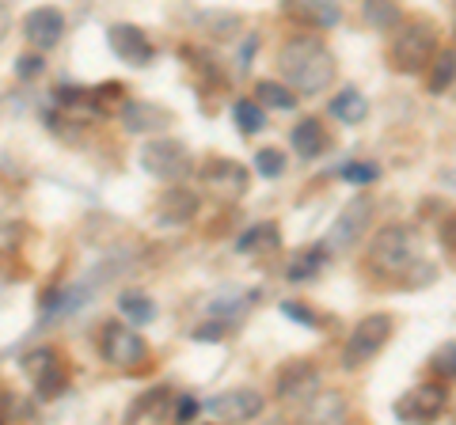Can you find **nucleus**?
I'll return each mask as SVG.
<instances>
[{
	"label": "nucleus",
	"instance_id": "obj_1",
	"mask_svg": "<svg viewBox=\"0 0 456 425\" xmlns=\"http://www.w3.org/2000/svg\"><path fill=\"white\" fill-rule=\"evenodd\" d=\"M278 68H281L285 84L297 88L301 95H320L323 88H331L335 76H338L335 53L312 35L285 38L281 50H278Z\"/></svg>",
	"mask_w": 456,
	"mask_h": 425
},
{
	"label": "nucleus",
	"instance_id": "obj_2",
	"mask_svg": "<svg viewBox=\"0 0 456 425\" xmlns=\"http://www.w3.org/2000/svg\"><path fill=\"white\" fill-rule=\"evenodd\" d=\"M437 58V31L430 20H411L395 27V38L388 46V61L395 73L415 76L422 68H430Z\"/></svg>",
	"mask_w": 456,
	"mask_h": 425
},
{
	"label": "nucleus",
	"instance_id": "obj_3",
	"mask_svg": "<svg viewBox=\"0 0 456 425\" xmlns=\"http://www.w3.org/2000/svg\"><path fill=\"white\" fill-rule=\"evenodd\" d=\"M419 254V236L411 224H384L369 244V266H377L384 274H403L411 270Z\"/></svg>",
	"mask_w": 456,
	"mask_h": 425
},
{
	"label": "nucleus",
	"instance_id": "obj_4",
	"mask_svg": "<svg viewBox=\"0 0 456 425\" xmlns=\"http://www.w3.org/2000/svg\"><path fill=\"white\" fill-rule=\"evenodd\" d=\"M137 160L152 179H160V182H179V179H187L194 172V160H191L187 145H183V140H167V137L145 140L141 152H137Z\"/></svg>",
	"mask_w": 456,
	"mask_h": 425
},
{
	"label": "nucleus",
	"instance_id": "obj_5",
	"mask_svg": "<svg viewBox=\"0 0 456 425\" xmlns=\"http://www.w3.org/2000/svg\"><path fill=\"white\" fill-rule=\"evenodd\" d=\"M392 338V316H384V311H373V316H365L354 323V331L346 338V349H342V368H362L377 357V353L388 346Z\"/></svg>",
	"mask_w": 456,
	"mask_h": 425
},
{
	"label": "nucleus",
	"instance_id": "obj_6",
	"mask_svg": "<svg viewBox=\"0 0 456 425\" xmlns=\"http://www.w3.org/2000/svg\"><path fill=\"white\" fill-rule=\"evenodd\" d=\"M99 357H103L107 365L114 368H137L141 361L149 357V346L145 338H141L137 331H130L126 323H103L99 327Z\"/></svg>",
	"mask_w": 456,
	"mask_h": 425
},
{
	"label": "nucleus",
	"instance_id": "obj_7",
	"mask_svg": "<svg viewBox=\"0 0 456 425\" xmlns=\"http://www.w3.org/2000/svg\"><path fill=\"white\" fill-rule=\"evenodd\" d=\"M373 197L369 194H358L350 205H342V212L331 221V229H327L323 236V244L327 251H350L358 239L369 232V224H373Z\"/></svg>",
	"mask_w": 456,
	"mask_h": 425
},
{
	"label": "nucleus",
	"instance_id": "obj_8",
	"mask_svg": "<svg viewBox=\"0 0 456 425\" xmlns=\"http://www.w3.org/2000/svg\"><path fill=\"white\" fill-rule=\"evenodd\" d=\"M23 373L35 384L38 399H57V395L69 391V365H65V357L57 349H35V353H27Z\"/></svg>",
	"mask_w": 456,
	"mask_h": 425
},
{
	"label": "nucleus",
	"instance_id": "obj_9",
	"mask_svg": "<svg viewBox=\"0 0 456 425\" xmlns=\"http://www.w3.org/2000/svg\"><path fill=\"white\" fill-rule=\"evenodd\" d=\"M198 179H202V187L213 190L221 197V202H236V197L248 194V167L228 160V156H209V160L198 167Z\"/></svg>",
	"mask_w": 456,
	"mask_h": 425
},
{
	"label": "nucleus",
	"instance_id": "obj_10",
	"mask_svg": "<svg viewBox=\"0 0 456 425\" xmlns=\"http://www.w3.org/2000/svg\"><path fill=\"white\" fill-rule=\"evenodd\" d=\"M445 406H449V391H445V380H441V384H419V388H411L403 399H395L392 414L399 421H434Z\"/></svg>",
	"mask_w": 456,
	"mask_h": 425
},
{
	"label": "nucleus",
	"instance_id": "obj_11",
	"mask_svg": "<svg viewBox=\"0 0 456 425\" xmlns=\"http://www.w3.org/2000/svg\"><path fill=\"white\" fill-rule=\"evenodd\" d=\"M20 31H23V38H27V46L46 53V50H53L57 42H61V35H65V12L53 8V4L31 8V12L23 16Z\"/></svg>",
	"mask_w": 456,
	"mask_h": 425
},
{
	"label": "nucleus",
	"instance_id": "obj_12",
	"mask_svg": "<svg viewBox=\"0 0 456 425\" xmlns=\"http://www.w3.org/2000/svg\"><path fill=\"white\" fill-rule=\"evenodd\" d=\"M263 395L259 391H251V388H232V391H221V395H213V399L206 403V410L217 421H255L263 414Z\"/></svg>",
	"mask_w": 456,
	"mask_h": 425
},
{
	"label": "nucleus",
	"instance_id": "obj_13",
	"mask_svg": "<svg viewBox=\"0 0 456 425\" xmlns=\"http://www.w3.org/2000/svg\"><path fill=\"white\" fill-rule=\"evenodd\" d=\"M316 391H320V373H316V365H308V361H289L285 368H278V376H274V395H278L281 403H308Z\"/></svg>",
	"mask_w": 456,
	"mask_h": 425
},
{
	"label": "nucleus",
	"instance_id": "obj_14",
	"mask_svg": "<svg viewBox=\"0 0 456 425\" xmlns=\"http://www.w3.org/2000/svg\"><path fill=\"white\" fill-rule=\"evenodd\" d=\"M107 46H110L114 58L126 61V65H149L156 58L149 35L134 23H110L107 27Z\"/></svg>",
	"mask_w": 456,
	"mask_h": 425
},
{
	"label": "nucleus",
	"instance_id": "obj_15",
	"mask_svg": "<svg viewBox=\"0 0 456 425\" xmlns=\"http://www.w3.org/2000/svg\"><path fill=\"white\" fill-rule=\"evenodd\" d=\"M198 209H202V197H198L191 187H175V182L156 197V221L167 224V229L191 224L198 217Z\"/></svg>",
	"mask_w": 456,
	"mask_h": 425
},
{
	"label": "nucleus",
	"instance_id": "obj_16",
	"mask_svg": "<svg viewBox=\"0 0 456 425\" xmlns=\"http://www.w3.org/2000/svg\"><path fill=\"white\" fill-rule=\"evenodd\" d=\"M281 16L301 23V27H316V31H331L342 20V8L335 0H281Z\"/></svg>",
	"mask_w": 456,
	"mask_h": 425
},
{
	"label": "nucleus",
	"instance_id": "obj_17",
	"mask_svg": "<svg viewBox=\"0 0 456 425\" xmlns=\"http://www.w3.org/2000/svg\"><path fill=\"white\" fill-rule=\"evenodd\" d=\"M122 125L130 133H164L171 125V110L160 103H145V99H126L122 103Z\"/></svg>",
	"mask_w": 456,
	"mask_h": 425
},
{
	"label": "nucleus",
	"instance_id": "obj_18",
	"mask_svg": "<svg viewBox=\"0 0 456 425\" xmlns=\"http://www.w3.org/2000/svg\"><path fill=\"white\" fill-rule=\"evenodd\" d=\"M327 244H316V247H305V251H293L289 262H285V281H293V285H301V281H312L320 277V270L327 266Z\"/></svg>",
	"mask_w": 456,
	"mask_h": 425
},
{
	"label": "nucleus",
	"instance_id": "obj_19",
	"mask_svg": "<svg viewBox=\"0 0 456 425\" xmlns=\"http://www.w3.org/2000/svg\"><path fill=\"white\" fill-rule=\"evenodd\" d=\"M289 145L293 152L301 156V160H316V156L327 152V133H323V125L320 118H301L293 125V133H289Z\"/></svg>",
	"mask_w": 456,
	"mask_h": 425
},
{
	"label": "nucleus",
	"instance_id": "obj_20",
	"mask_svg": "<svg viewBox=\"0 0 456 425\" xmlns=\"http://www.w3.org/2000/svg\"><path fill=\"white\" fill-rule=\"evenodd\" d=\"M171 403H175V391H171V388H152V391L141 395V399L130 403L126 418H130V421H160L171 410Z\"/></svg>",
	"mask_w": 456,
	"mask_h": 425
},
{
	"label": "nucleus",
	"instance_id": "obj_21",
	"mask_svg": "<svg viewBox=\"0 0 456 425\" xmlns=\"http://www.w3.org/2000/svg\"><path fill=\"white\" fill-rule=\"evenodd\" d=\"M278 244H281L278 221H259L236 239V251L240 254H266V251H278Z\"/></svg>",
	"mask_w": 456,
	"mask_h": 425
},
{
	"label": "nucleus",
	"instance_id": "obj_22",
	"mask_svg": "<svg viewBox=\"0 0 456 425\" xmlns=\"http://www.w3.org/2000/svg\"><path fill=\"white\" fill-rule=\"evenodd\" d=\"M331 118L346 122V125H362L369 118V99L358 92V88H342L335 99H331Z\"/></svg>",
	"mask_w": 456,
	"mask_h": 425
},
{
	"label": "nucleus",
	"instance_id": "obj_23",
	"mask_svg": "<svg viewBox=\"0 0 456 425\" xmlns=\"http://www.w3.org/2000/svg\"><path fill=\"white\" fill-rule=\"evenodd\" d=\"M362 20H365V27H373V31H395V27L403 23V12H399L395 0H365Z\"/></svg>",
	"mask_w": 456,
	"mask_h": 425
},
{
	"label": "nucleus",
	"instance_id": "obj_24",
	"mask_svg": "<svg viewBox=\"0 0 456 425\" xmlns=\"http://www.w3.org/2000/svg\"><path fill=\"white\" fill-rule=\"evenodd\" d=\"M297 95L301 92H289V84H278V80H259L255 84V99L270 110H293L297 107Z\"/></svg>",
	"mask_w": 456,
	"mask_h": 425
},
{
	"label": "nucleus",
	"instance_id": "obj_25",
	"mask_svg": "<svg viewBox=\"0 0 456 425\" xmlns=\"http://www.w3.org/2000/svg\"><path fill=\"white\" fill-rule=\"evenodd\" d=\"M118 308H122V316L130 319V323H137V327H145V323H152L156 319V304L149 301L145 293H122L118 296Z\"/></svg>",
	"mask_w": 456,
	"mask_h": 425
},
{
	"label": "nucleus",
	"instance_id": "obj_26",
	"mask_svg": "<svg viewBox=\"0 0 456 425\" xmlns=\"http://www.w3.org/2000/svg\"><path fill=\"white\" fill-rule=\"evenodd\" d=\"M232 118L240 125V133H259L263 125H266V115H263V103L259 99H236L232 103Z\"/></svg>",
	"mask_w": 456,
	"mask_h": 425
},
{
	"label": "nucleus",
	"instance_id": "obj_27",
	"mask_svg": "<svg viewBox=\"0 0 456 425\" xmlns=\"http://www.w3.org/2000/svg\"><path fill=\"white\" fill-rule=\"evenodd\" d=\"M456 84V53L452 50H441L434 65H430V92L441 95V92H449Z\"/></svg>",
	"mask_w": 456,
	"mask_h": 425
},
{
	"label": "nucleus",
	"instance_id": "obj_28",
	"mask_svg": "<svg viewBox=\"0 0 456 425\" xmlns=\"http://www.w3.org/2000/svg\"><path fill=\"white\" fill-rule=\"evenodd\" d=\"M198 23H202L209 35H217V38H232L240 31L236 12H198Z\"/></svg>",
	"mask_w": 456,
	"mask_h": 425
},
{
	"label": "nucleus",
	"instance_id": "obj_29",
	"mask_svg": "<svg viewBox=\"0 0 456 425\" xmlns=\"http://www.w3.org/2000/svg\"><path fill=\"white\" fill-rule=\"evenodd\" d=\"M430 368H434V376L452 380L456 376V342H441L430 357Z\"/></svg>",
	"mask_w": 456,
	"mask_h": 425
},
{
	"label": "nucleus",
	"instance_id": "obj_30",
	"mask_svg": "<svg viewBox=\"0 0 456 425\" xmlns=\"http://www.w3.org/2000/svg\"><path fill=\"white\" fill-rule=\"evenodd\" d=\"M255 167H259L263 179H278L285 172V152L281 148H259L255 152Z\"/></svg>",
	"mask_w": 456,
	"mask_h": 425
},
{
	"label": "nucleus",
	"instance_id": "obj_31",
	"mask_svg": "<svg viewBox=\"0 0 456 425\" xmlns=\"http://www.w3.org/2000/svg\"><path fill=\"white\" fill-rule=\"evenodd\" d=\"M338 175H342V182H354V187H369L373 179H380L377 164H369V160H354V164L342 167Z\"/></svg>",
	"mask_w": 456,
	"mask_h": 425
},
{
	"label": "nucleus",
	"instance_id": "obj_32",
	"mask_svg": "<svg viewBox=\"0 0 456 425\" xmlns=\"http://www.w3.org/2000/svg\"><path fill=\"white\" fill-rule=\"evenodd\" d=\"M278 308H281V316H285V319L301 323V327H316V323H320V316H316V311H308L305 304H297V301H281Z\"/></svg>",
	"mask_w": 456,
	"mask_h": 425
},
{
	"label": "nucleus",
	"instance_id": "obj_33",
	"mask_svg": "<svg viewBox=\"0 0 456 425\" xmlns=\"http://www.w3.org/2000/svg\"><path fill=\"white\" fill-rule=\"evenodd\" d=\"M92 95H95V107H99V115L110 107V103H118V99L126 95L122 92V84L118 80H107V84H99V88H92Z\"/></svg>",
	"mask_w": 456,
	"mask_h": 425
},
{
	"label": "nucleus",
	"instance_id": "obj_34",
	"mask_svg": "<svg viewBox=\"0 0 456 425\" xmlns=\"http://www.w3.org/2000/svg\"><path fill=\"white\" fill-rule=\"evenodd\" d=\"M42 50H35V53H23V58L16 61V76L20 80H31V76H38L42 68H46V58H38Z\"/></svg>",
	"mask_w": 456,
	"mask_h": 425
},
{
	"label": "nucleus",
	"instance_id": "obj_35",
	"mask_svg": "<svg viewBox=\"0 0 456 425\" xmlns=\"http://www.w3.org/2000/svg\"><path fill=\"white\" fill-rule=\"evenodd\" d=\"M224 334H228V323H202V327L191 331L194 342H221Z\"/></svg>",
	"mask_w": 456,
	"mask_h": 425
},
{
	"label": "nucleus",
	"instance_id": "obj_36",
	"mask_svg": "<svg viewBox=\"0 0 456 425\" xmlns=\"http://www.w3.org/2000/svg\"><path fill=\"white\" fill-rule=\"evenodd\" d=\"M198 410H202V403H198L194 395H179L175 399V421H191Z\"/></svg>",
	"mask_w": 456,
	"mask_h": 425
},
{
	"label": "nucleus",
	"instance_id": "obj_37",
	"mask_svg": "<svg viewBox=\"0 0 456 425\" xmlns=\"http://www.w3.org/2000/svg\"><path fill=\"white\" fill-rule=\"evenodd\" d=\"M441 239H445V244H456V212H452L449 224H441Z\"/></svg>",
	"mask_w": 456,
	"mask_h": 425
}]
</instances>
